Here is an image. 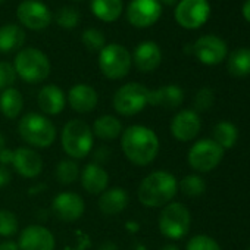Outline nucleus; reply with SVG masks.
Here are the masks:
<instances>
[{
    "instance_id": "423d86ee",
    "label": "nucleus",
    "mask_w": 250,
    "mask_h": 250,
    "mask_svg": "<svg viewBox=\"0 0 250 250\" xmlns=\"http://www.w3.org/2000/svg\"><path fill=\"white\" fill-rule=\"evenodd\" d=\"M150 90L140 83H127L119 87L113 94V109L122 116H133L140 113L149 104Z\"/></svg>"
},
{
    "instance_id": "c9c22d12",
    "label": "nucleus",
    "mask_w": 250,
    "mask_h": 250,
    "mask_svg": "<svg viewBox=\"0 0 250 250\" xmlns=\"http://www.w3.org/2000/svg\"><path fill=\"white\" fill-rule=\"evenodd\" d=\"M186 250H221V246L215 238L206 234H197L188 240Z\"/></svg>"
},
{
    "instance_id": "a18cd8bd",
    "label": "nucleus",
    "mask_w": 250,
    "mask_h": 250,
    "mask_svg": "<svg viewBox=\"0 0 250 250\" xmlns=\"http://www.w3.org/2000/svg\"><path fill=\"white\" fill-rule=\"evenodd\" d=\"M3 149H6V147H5V137H3L2 134H0V152H2Z\"/></svg>"
},
{
    "instance_id": "4c0bfd02",
    "label": "nucleus",
    "mask_w": 250,
    "mask_h": 250,
    "mask_svg": "<svg viewBox=\"0 0 250 250\" xmlns=\"http://www.w3.org/2000/svg\"><path fill=\"white\" fill-rule=\"evenodd\" d=\"M12 180V174H11V169L3 165V164H0V188H3L6 187Z\"/></svg>"
},
{
    "instance_id": "aec40b11",
    "label": "nucleus",
    "mask_w": 250,
    "mask_h": 250,
    "mask_svg": "<svg viewBox=\"0 0 250 250\" xmlns=\"http://www.w3.org/2000/svg\"><path fill=\"white\" fill-rule=\"evenodd\" d=\"M183 102H184V91L180 85L168 84L156 90H150V96H149L150 106L162 107L167 110H174L180 107Z\"/></svg>"
},
{
    "instance_id": "9b49d317",
    "label": "nucleus",
    "mask_w": 250,
    "mask_h": 250,
    "mask_svg": "<svg viewBox=\"0 0 250 250\" xmlns=\"http://www.w3.org/2000/svg\"><path fill=\"white\" fill-rule=\"evenodd\" d=\"M20 22L33 31H43L52 22V14L49 8L39 0H24L17 9Z\"/></svg>"
},
{
    "instance_id": "39448f33",
    "label": "nucleus",
    "mask_w": 250,
    "mask_h": 250,
    "mask_svg": "<svg viewBox=\"0 0 250 250\" xmlns=\"http://www.w3.org/2000/svg\"><path fill=\"white\" fill-rule=\"evenodd\" d=\"M17 75L28 84H40L50 75L49 58L36 47H25L15 56Z\"/></svg>"
},
{
    "instance_id": "37998d69",
    "label": "nucleus",
    "mask_w": 250,
    "mask_h": 250,
    "mask_svg": "<svg viewBox=\"0 0 250 250\" xmlns=\"http://www.w3.org/2000/svg\"><path fill=\"white\" fill-rule=\"evenodd\" d=\"M180 2V0H159V3H164V5H168V6H174Z\"/></svg>"
},
{
    "instance_id": "de8ad7c7",
    "label": "nucleus",
    "mask_w": 250,
    "mask_h": 250,
    "mask_svg": "<svg viewBox=\"0 0 250 250\" xmlns=\"http://www.w3.org/2000/svg\"><path fill=\"white\" fill-rule=\"evenodd\" d=\"M74 2H83V0H74Z\"/></svg>"
},
{
    "instance_id": "0eeeda50",
    "label": "nucleus",
    "mask_w": 250,
    "mask_h": 250,
    "mask_svg": "<svg viewBox=\"0 0 250 250\" xmlns=\"http://www.w3.org/2000/svg\"><path fill=\"white\" fill-rule=\"evenodd\" d=\"M159 231L169 240H181L190 231L191 215L187 206L178 202H171L164 206L159 215Z\"/></svg>"
},
{
    "instance_id": "09e8293b",
    "label": "nucleus",
    "mask_w": 250,
    "mask_h": 250,
    "mask_svg": "<svg viewBox=\"0 0 250 250\" xmlns=\"http://www.w3.org/2000/svg\"><path fill=\"white\" fill-rule=\"evenodd\" d=\"M247 250H250V246H249V247H247Z\"/></svg>"
},
{
    "instance_id": "49530a36",
    "label": "nucleus",
    "mask_w": 250,
    "mask_h": 250,
    "mask_svg": "<svg viewBox=\"0 0 250 250\" xmlns=\"http://www.w3.org/2000/svg\"><path fill=\"white\" fill-rule=\"evenodd\" d=\"M3 2H5V0H0V5H2V3H3Z\"/></svg>"
},
{
    "instance_id": "5701e85b",
    "label": "nucleus",
    "mask_w": 250,
    "mask_h": 250,
    "mask_svg": "<svg viewBox=\"0 0 250 250\" xmlns=\"http://www.w3.org/2000/svg\"><path fill=\"white\" fill-rule=\"evenodd\" d=\"M128 193L122 187L106 188L99 197V209L106 216H115L128 206Z\"/></svg>"
},
{
    "instance_id": "20e7f679",
    "label": "nucleus",
    "mask_w": 250,
    "mask_h": 250,
    "mask_svg": "<svg viewBox=\"0 0 250 250\" xmlns=\"http://www.w3.org/2000/svg\"><path fill=\"white\" fill-rule=\"evenodd\" d=\"M63 152L72 159H83L90 155L94 143L91 127L80 118L71 119L65 124L61 136Z\"/></svg>"
},
{
    "instance_id": "c756f323",
    "label": "nucleus",
    "mask_w": 250,
    "mask_h": 250,
    "mask_svg": "<svg viewBox=\"0 0 250 250\" xmlns=\"http://www.w3.org/2000/svg\"><path fill=\"white\" fill-rule=\"evenodd\" d=\"M178 190L187 197H199L206 191V181L197 174H190L180 180Z\"/></svg>"
},
{
    "instance_id": "6ab92c4d",
    "label": "nucleus",
    "mask_w": 250,
    "mask_h": 250,
    "mask_svg": "<svg viewBox=\"0 0 250 250\" xmlns=\"http://www.w3.org/2000/svg\"><path fill=\"white\" fill-rule=\"evenodd\" d=\"M133 62L140 72H153L162 62L161 47L155 42L140 43L133 53Z\"/></svg>"
},
{
    "instance_id": "a878e982",
    "label": "nucleus",
    "mask_w": 250,
    "mask_h": 250,
    "mask_svg": "<svg viewBox=\"0 0 250 250\" xmlns=\"http://www.w3.org/2000/svg\"><path fill=\"white\" fill-rule=\"evenodd\" d=\"M24 107V97L15 87L6 88L0 94V112L8 119H17Z\"/></svg>"
},
{
    "instance_id": "a211bd4d",
    "label": "nucleus",
    "mask_w": 250,
    "mask_h": 250,
    "mask_svg": "<svg viewBox=\"0 0 250 250\" xmlns=\"http://www.w3.org/2000/svg\"><path fill=\"white\" fill-rule=\"evenodd\" d=\"M66 102L78 113H90L99 103L97 91L88 84H75L69 88Z\"/></svg>"
},
{
    "instance_id": "9d476101",
    "label": "nucleus",
    "mask_w": 250,
    "mask_h": 250,
    "mask_svg": "<svg viewBox=\"0 0 250 250\" xmlns=\"http://www.w3.org/2000/svg\"><path fill=\"white\" fill-rule=\"evenodd\" d=\"M210 15L208 0H180L175 6L174 17L178 25L187 30H196L206 24Z\"/></svg>"
},
{
    "instance_id": "f03ea898",
    "label": "nucleus",
    "mask_w": 250,
    "mask_h": 250,
    "mask_svg": "<svg viewBox=\"0 0 250 250\" xmlns=\"http://www.w3.org/2000/svg\"><path fill=\"white\" fill-rule=\"evenodd\" d=\"M178 191V181L168 171H153L143 178L137 188L139 202L146 208H164Z\"/></svg>"
},
{
    "instance_id": "2f4dec72",
    "label": "nucleus",
    "mask_w": 250,
    "mask_h": 250,
    "mask_svg": "<svg viewBox=\"0 0 250 250\" xmlns=\"http://www.w3.org/2000/svg\"><path fill=\"white\" fill-rule=\"evenodd\" d=\"M55 22L62 27V28H75L80 22V14L75 8H71V6H63L61 8L56 15H55Z\"/></svg>"
},
{
    "instance_id": "7ed1b4c3",
    "label": "nucleus",
    "mask_w": 250,
    "mask_h": 250,
    "mask_svg": "<svg viewBox=\"0 0 250 250\" xmlns=\"http://www.w3.org/2000/svg\"><path fill=\"white\" fill-rule=\"evenodd\" d=\"M21 139L33 147L46 149L56 140V127L53 122L42 113L30 112L24 115L18 124Z\"/></svg>"
},
{
    "instance_id": "4468645a",
    "label": "nucleus",
    "mask_w": 250,
    "mask_h": 250,
    "mask_svg": "<svg viewBox=\"0 0 250 250\" xmlns=\"http://www.w3.org/2000/svg\"><path fill=\"white\" fill-rule=\"evenodd\" d=\"M193 55L203 65L213 66L227 58L228 47L227 43L216 36H202L193 44Z\"/></svg>"
},
{
    "instance_id": "cd10ccee",
    "label": "nucleus",
    "mask_w": 250,
    "mask_h": 250,
    "mask_svg": "<svg viewBox=\"0 0 250 250\" xmlns=\"http://www.w3.org/2000/svg\"><path fill=\"white\" fill-rule=\"evenodd\" d=\"M227 69L237 78L250 75V47H240L231 52L227 59Z\"/></svg>"
},
{
    "instance_id": "ddd939ff",
    "label": "nucleus",
    "mask_w": 250,
    "mask_h": 250,
    "mask_svg": "<svg viewBox=\"0 0 250 250\" xmlns=\"http://www.w3.org/2000/svg\"><path fill=\"white\" fill-rule=\"evenodd\" d=\"M202 128V121L196 110L193 109H183L171 121L169 130L175 140L187 143L194 140Z\"/></svg>"
},
{
    "instance_id": "e433bc0d",
    "label": "nucleus",
    "mask_w": 250,
    "mask_h": 250,
    "mask_svg": "<svg viewBox=\"0 0 250 250\" xmlns=\"http://www.w3.org/2000/svg\"><path fill=\"white\" fill-rule=\"evenodd\" d=\"M17 71L12 63L0 62V91L11 88L17 80Z\"/></svg>"
},
{
    "instance_id": "f704fd0d",
    "label": "nucleus",
    "mask_w": 250,
    "mask_h": 250,
    "mask_svg": "<svg viewBox=\"0 0 250 250\" xmlns=\"http://www.w3.org/2000/svg\"><path fill=\"white\" fill-rule=\"evenodd\" d=\"M18 231V218L12 210L0 209V235L12 237Z\"/></svg>"
},
{
    "instance_id": "c03bdc74",
    "label": "nucleus",
    "mask_w": 250,
    "mask_h": 250,
    "mask_svg": "<svg viewBox=\"0 0 250 250\" xmlns=\"http://www.w3.org/2000/svg\"><path fill=\"white\" fill-rule=\"evenodd\" d=\"M161 250H180L175 244H165L161 247Z\"/></svg>"
},
{
    "instance_id": "4be33fe9",
    "label": "nucleus",
    "mask_w": 250,
    "mask_h": 250,
    "mask_svg": "<svg viewBox=\"0 0 250 250\" xmlns=\"http://www.w3.org/2000/svg\"><path fill=\"white\" fill-rule=\"evenodd\" d=\"M83 188L90 194H102L109 186V174L97 164H88L80 172Z\"/></svg>"
},
{
    "instance_id": "a19ab883",
    "label": "nucleus",
    "mask_w": 250,
    "mask_h": 250,
    "mask_svg": "<svg viewBox=\"0 0 250 250\" xmlns=\"http://www.w3.org/2000/svg\"><path fill=\"white\" fill-rule=\"evenodd\" d=\"M241 14L244 17V20L250 24V0H246V3L241 8Z\"/></svg>"
},
{
    "instance_id": "b1692460",
    "label": "nucleus",
    "mask_w": 250,
    "mask_h": 250,
    "mask_svg": "<svg viewBox=\"0 0 250 250\" xmlns=\"http://www.w3.org/2000/svg\"><path fill=\"white\" fill-rule=\"evenodd\" d=\"M93 136H96L100 140H115L122 134V124L121 121L113 115H102L99 116L93 127H91Z\"/></svg>"
},
{
    "instance_id": "7c9ffc66",
    "label": "nucleus",
    "mask_w": 250,
    "mask_h": 250,
    "mask_svg": "<svg viewBox=\"0 0 250 250\" xmlns=\"http://www.w3.org/2000/svg\"><path fill=\"white\" fill-rule=\"evenodd\" d=\"M56 180L58 183L63 184V186H69L72 183H75L80 178V168L78 164L75 161H61L56 165V171H55Z\"/></svg>"
},
{
    "instance_id": "72a5a7b5",
    "label": "nucleus",
    "mask_w": 250,
    "mask_h": 250,
    "mask_svg": "<svg viewBox=\"0 0 250 250\" xmlns=\"http://www.w3.org/2000/svg\"><path fill=\"white\" fill-rule=\"evenodd\" d=\"M193 104H194V109L197 113L199 112H208L212 109V106L215 104V93L212 88L209 87H202L196 96H194V100H193Z\"/></svg>"
},
{
    "instance_id": "393cba45",
    "label": "nucleus",
    "mask_w": 250,
    "mask_h": 250,
    "mask_svg": "<svg viewBox=\"0 0 250 250\" xmlns=\"http://www.w3.org/2000/svg\"><path fill=\"white\" fill-rule=\"evenodd\" d=\"M25 31L15 24H6L0 27V52L12 53L21 49L25 43Z\"/></svg>"
},
{
    "instance_id": "bb28decb",
    "label": "nucleus",
    "mask_w": 250,
    "mask_h": 250,
    "mask_svg": "<svg viewBox=\"0 0 250 250\" xmlns=\"http://www.w3.org/2000/svg\"><path fill=\"white\" fill-rule=\"evenodd\" d=\"M93 15L103 22H115L124 9L122 0H91Z\"/></svg>"
},
{
    "instance_id": "c85d7f7f",
    "label": "nucleus",
    "mask_w": 250,
    "mask_h": 250,
    "mask_svg": "<svg viewBox=\"0 0 250 250\" xmlns=\"http://www.w3.org/2000/svg\"><path fill=\"white\" fill-rule=\"evenodd\" d=\"M213 142L218 143L224 150L235 146L238 140V128L229 121H221L213 127Z\"/></svg>"
},
{
    "instance_id": "1a4fd4ad",
    "label": "nucleus",
    "mask_w": 250,
    "mask_h": 250,
    "mask_svg": "<svg viewBox=\"0 0 250 250\" xmlns=\"http://www.w3.org/2000/svg\"><path fill=\"white\" fill-rule=\"evenodd\" d=\"M224 153L225 150L212 139H202L190 147L187 162L197 172H210L222 162Z\"/></svg>"
},
{
    "instance_id": "58836bf2",
    "label": "nucleus",
    "mask_w": 250,
    "mask_h": 250,
    "mask_svg": "<svg viewBox=\"0 0 250 250\" xmlns=\"http://www.w3.org/2000/svg\"><path fill=\"white\" fill-rule=\"evenodd\" d=\"M12 159H14V150H9V149H3L0 152V164L3 165H12Z\"/></svg>"
},
{
    "instance_id": "473e14b6",
    "label": "nucleus",
    "mask_w": 250,
    "mask_h": 250,
    "mask_svg": "<svg viewBox=\"0 0 250 250\" xmlns=\"http://www.w3.org/2000/svg\"><path fill=\"white\" fill-rule=\"evenodd\" d=\"M81 42L91 52H100L106 46V39L103 33L97 28H87L81 34Z\"/></svg>"
},
{
    "instance_id": "2eb2a0df",
    "label": "nucleus",
    "mask_w": 250,
    "mask_h": 250,
    "mask_svg": "<svg viewBox=\"0 0 250 250\" xmlns=\"http://www.w3.org/2000/svg\"><path fill=\"white\" fill-rule=\"evenodd\" d=\"M52 210L58 219L63 222H74L83 216L85 210V203L80 194L63 191L53 199Z\"/></svg>"
},
{
    "instance_id": "ea45409f",
    "label": "nucleus",
    "mask_w": 250,
    "mask_h": 250,
    "mask_svg": "<svg viewBox=\"0 0 250 250\" xmlns=\"http://www.w3.org/2000/svg\"><path fill=\"white\" fill-rule=\"evenodd\" d=\"M0 250H20V246L15 241L8 240V241H2V243H0Z\"/></svg>"
},
{
    "instance_id": "f8f14e48",
    "label": "nucleus",
    "mask_w": 250,
    "mask_h": 250,
    "mask_svg": "<svg viewBox=\"0 0 250 250\" xmlns=\"http://www.w3.org/2000/svg\"><path fill=\"white\" fill-rule=\"evenodd\" d=\"M162 6L159 0H131L127 6V20L136 28H147L159 21Z\"/></svg>"
},
{
    "instance_id": "f257e3e1",
    "label": "nucleus",
    "mask_w": 250,
    "mask_h": 250,
    "mask_svg": "<svg viewBox=\"0 0 250 250\" xmlns=\"http://www.w3.org/2000/svg\"><path fill=\"white\" fill-rule=\"evenodd\" d=\"M159 139L156 133L145 125H131L121 134V149L124 156L136 167L150 165L159 153Z\"/></svg>"
},
{
    "instance_id": "f3484780",
    "label": "nucleus",
    "mask_w": 250,
    "mask_h": 250,
    "mask_svg": "<svg viewBox=\"0 0 250 250\" xmlns=\"http://www.w3.org/2000/svg\"><path fill=\"white\" fill-rule=\"evenodd\" d=\"M12 165L15 171L24 178H36L43 171L42 156L30 147H18L14 150Z\"/></svg>"
},
{
    "instance_id": "79ce46f5",
    "label": "nucleus",
    "mask_w": 250,
    "mask_h": 250,
    "mask_svg": "<svg viewBox=\"0 0 250 250\" xmlns=\"http://www.w3.org/2000/svg\"><path fill=\"white\" fill-rule=\"evenodd\" d=\"M99 250H118V246L112 241H106L99 247Z\"/></svg>"
},
{
    "instance_id": "dca6fc26",
    "label": "nucleus",
    "mask_w": 250,
    "mask_h": 250,
    "mask_svg": "<svg viewBox=\"0 0 250 250\" xmlns=\"http://www.w3.org/2000/svg\"><path fill=\"white\" fill-rule=\"evenodd\" d=\"M20 250H55L56 240L46 227L28 225L20 234Z\"/></svg>"
},
{
    "instance_id": "412c9836",
    "label": "nucleus",
    "mask_w": 250,
    "mask_h": 250,
    "mask_svg": "<svg viewBox=\"0 0 250 250\" xmlns=\"http://www.w3.org/2000/svg\"><path fill=\"white\" fill-rule=\"evenodd\" d=\"M37 104L44 115H59L65 109L66 96L61 87L47 84L39 91Z\"/></svg>"
},
{
    "instance_id": "6e6552de",
    "label": "nucleus",
    "mask_w": 250,
    "mask_h": 250,
    "mask_svg": "<svg viewBox=\"0 0 250 250\" xmlns=\"http://www.w3.org/2000/svg\"><path fill=\"white\" fill-rule=\"evenodd\" d=\"M131 53L127 47L116 43L106 44L99 52V68L109 80H121L127 77L131 69Z\"/></svg>"
}]
</instances>
